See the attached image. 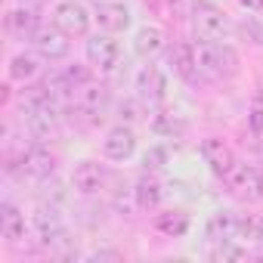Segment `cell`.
Segmentation results:
<instances>
[{
	"mask_svg": "<svg viewBox=\"0 0 263 263\" xmlns=\"http://www.w3.org/2000/svg\"><path fill=\"white\" fill-rule=\"evenodd\" d=\"M192 56H195L198 74L208 81H223V78H232L238 71V53L229 44L198 41V44H192Z\"/></svg>",
	"mask_w": 263,
	"mask_h": 263,
	"instance_id": "6da1fadb",
	"label": "cell"
},
{
	"mask_svg": "<svg viewBox=\"0 0 263 263\" xmlns=\"http://www.w3.org/2000/svg\"><path fill=\"white\" fill-rule=\"evenodd\" d=\"M25 118H28V127L31 134L41 137V140H50L59 134V124H62V115H59V99H53L44 87L34 90L25 102Z\"/></svg>",
	"mask_w": 263,
	"mask_h": 263,
	"instance_id": "7a4b0ae2",
	"label": "cell"
},
{
	"mask_svg": "<svg viewBox=\"0 0 263 263\" xmlns=\"http://www.w3.org/2000/svg\"><path fill=\"white\" fill-rule=\"evenodd\" d=\"M192 28H195V34L201 41H217V44L232 34L229 16L223 10H217L214 4H201V0L192 7Z\"/></svg>",
	"mask_w": 263,
	"mask_h": 263,
	"instance_id": "3957f363",
	"label": "cell"
},
{
	"mask_svg": "<svg viewBox=\"0 0 263 263\" xmlns=\"http://www.w3.org/2000/svg\"><path fill=\"white\" fill-rule=\"evenodd\" d=\"M31 44H34V53H37L41 59H47V62H59V59H65L68 50H71L68 34H65L56 22H53V25H37Z\"/></svg>",
	"mask_w": 263,
	"mask_h": 263,
	"instance_id": "277c9868",
	"label": "cell"
},
{
	"mask_svg": "<svg viewBox=\"0 0 263 263\" xmlns=\"http://www.w3.org/2000/svg\"><path fill=\"white\" fill-rule=\"evenodd\" d=\"M226 180V186H229V192L235 195V198H245V201H254V198H260L263 195V171H257V167H248V164H232V171L223 177Z\"/></svg>",
	"mask_w": 263,
	"mask_h": 263,
	"instance_id": "5b68a950",
	"label": "cell"
},
{
	"mask_svg": "<svg viewBox=\"0 0 263 263\" xmlns=\"http://www.w3.org/2000/svg\"><path fill=\"white\" fill-rule=\"evenodd\" d=\"M108 102H111V93H108V87L99 84V81H84V84L74 90V108H78L81 115L93 118V121H99V118L105 115Z\"/></svg>",
	"mask_w": 263,
	"mask_h": 263,
	"instance_id": "8992f818",
	"label": "cell"
},
{
	"mask_svg": "<svg viewBox=\"0 0 263 263\" xmlns=\"http://www.w3.org/2000/svg\"><path fill=\"white\" fill-rule=\"evenodd\" d=\"M34 232H37V238H41L44 245H50V248H59V245L68 241L65 220H62V214H59L53 204H41V208L34 211Z\"/></svg>",
	"mask_w": 263,
	"mask_h": 263,
	"instance_id": "52a82bcc",
	"label": "cell"
},
{
	"mask_svg": "<svg viewBox=\"0 0 263 263\" xmlns=\"http://www.w3.org/2000/svg\"><path fill=\"white\" fill-rule=\"evenodd\" d=\"M87 59L96 71L102 74H111L118 65H121V47L118 41H111L108 34H93L87 41Z\"/></svg>",
	"mask_w": 263,
	"mask_h": 263,
	"instance_id": "ba28073f",
	"label": "cell"
},
{
	"mask_svg": "<svg viewBox=\"0 0 263 263\" xmlns=\"http://www.w3.org/2000/svg\"><path fill=\"white\" fill-rule=\"evenodd\" d=\"M105 183H108V167L99 164V161H93V158L78 161L74 171H71V186L81 195H96Z\"/></svg>",
	"mask_w": 263,
	"mask_h": 263,
	"instance_id": "9c48e42d",
	"label": "cell"
},
{
	"mask_svg": "<svg viewBox=\"0 0 263 263\" xmlns=\"http://www.w3.org/2000/svg\"><path fill=\"white\" fill-rule=\"evenodd\" d=\"M53 22H56L68 37H81V34H87V28H90L87 10H84L81 4H74V0H62V4H56Z\"/></svg>",
	"mask_w": 263,
	"mask_h": 263,
	"instance_id": "30bf717a",
	"label": "cell"
},
{
	"mask_svg": "<svg viewBox=\"0 0 263 263\" xmlns=\"http://www.w3.org/2000/svg\"><path fill=\"white\" fill-rule=\"evenodd\" d=\"M201 158L211 164V171H214L217 177H226V174L232 171V164H235V152H232L229 143L220 140V137H208V140L201 143Z\"/></svg>",
	"mask_w": 263,
	"mask_h": 263,
	"instance_id": "8fae6325",
	"label": "cell"
},
{
	"mask_svg": "<svg viewBox=\"0 0 263 263\" xmlns=\"http://www.w3.org/2000/svg\"><path fill=\"white\" fill-rule=\"evenodd\" d=\"M102 149H105V158H111V161H127L130 155H134V149H137V137H134V130L124 127V124L111 127L108 134H105Z\"/></svg>",
	"mask_w": 263,
	"mask_h": 263,
	"instance_id": "7c38bea8",
	"label": "cell"
},
{
	"mask_svg": "<svg viewBox=\"0 0 263 263\" xmlns=\"http://www.w3.org/2000/svg\"><path fill=\"white\" fill-rule=\"evenodd\" d=\"M137 90H140V99H143V102L158 105V102L164 99V90H167V81H164L161 68L146 65V68L137 74Z\"/></svg>",
	"mask_w": 263,
	"mask_h": 263,
	"instance_id": "4fadbf2b",
	"label": "cell"
},
{
	"mask_svg": "<svg viewBox=\"0 0 263 263\" xmlns=\"http://www.w3.org/2000/svg\"><path fill=\"white\" fill-rule=\"evenodd\" d=\"M96 22L102 31L108 34H118L130 25V10L124 4H118V0H102V4L96 7Z\"/></svg>",
	"mask_w": 263,
	"mask_h": 263,
	"instance_id": "5bb4252c",
	"label": "cell"
},
{
	"mask_svg": "<svg viewBox=\"0 0 263 263\" xmlns=\"http://www.w3.org/2000/svg\"><path fill=\"white\" fill-rule=\"evenodd\" d=\"M22 171H25L28 177H34V180H47V177H53V171H56V158H53L44 146H31V149L22 155Z\"/></svg>",
	"mask_w": 263,
	"mask_h": 263,
	"instance_id": "9a60e30c",
	"label": "cell"
},
{
	"mask_svg": "<svg viewBox=\"0 0 263 263\" xmlns=\"http://www.w3.org/2000/svg\"><path fill=\"white\" fill-rule=\"evenodd\" d=\"M134 50H137V56H140V59H155V56L164 50V31H161V28H155V25L140 28V31H137V37H134Z\"/></svg>",
	"mask_w": 263,
	"mask_h": 263,
	"instance_id": "2e32d148",
	"label": "cell"
},
{
	"mask_svg": "<svg viewBox=\"0 0 263 263\" xmlns=\"http://www.w3.org/2000/svg\"><path fill=\"white\" fill-rule=\"evenodd\" d=\"M238 223L241 217H235L232 211H217L208 223V235L217 241H235L238 238Z\"/></svg>",
	"mask_w": 263,
	"mask_h": 263,
	"instance_id": "e0dca14e",
	"label": "cell"
},
{
	"mask_svg": "<svg viewBox=\"0 0 263 263\" xmlns=\"http://www.w3.org/2000/svg\"><path fill=\"white\" fill-rule=\"evenodd\" d=\"M0 235L7 241H13V245L19 238H25V217L19 214V208H13V204L0 208Z\"/></svg>",
	"mask_w": 263,
	"mask_h": 263,
	"instance_id": "ac0fdd59",
	"label": "cell"
},
{
	"mask_svg": "<svg viewBox=\"0 0 263 263\" xmlns=\"http://www.w3.org/2000/svg\"><path fill=\"white\" fill-rule=\"evenodd\" d=\"M7 31L13 34V37H19V41H31L34 37V31H37V16H34V10H13L10 16H7Z\"/></svg>",
	"mask_w": 263,
	"mask_h": 263,
	"instance_id": "d6986e66",
	"label": "cell"
},
{
	"mask_svg": "<svg viewBox=\"0 0 263 263\" xmlns=\"http://www.w3.org/2000/svg\"><path fill=\"white\" fill-rule=\"evenodd\" d=\"M171 59H174V68H177V74H180V78H186L189 84L201 81V74H198V68H195L192 47H189V44H177V47H174V53H171Z\"/></svg>",
	"mask_w": 263,
	"mask_h": 263,
	"instance_id": "ffe728a7",
	"label": "cell"
},
{
	"mask_svg": "<svg viewBox=\"0 0 263 263\" xmlns=\"http://www.w3.org/2000/svg\"><path fill=\"white\" fill-rule=\"evenodd\" d=\"M134 198H137V208L143 211H155L158 201H161V186L155 177H140L137 189H134Z\"/></svg>",
	"mask_w": 263,
	"mask_h": 263,
	"instance_id": "44dd1931",
	"label": "cell"
},
{
	"mask_svg": "<svg viewBox=\"0 0 263 263\" xmlns=\"http://www.w3.org/2000/svg\"><path fill=\"white\" fill-rule=\"evenodd\" d=\"M155 229L164 232V235H171V238H180V235H186V229H189V217H186L183 211L158 214V217H155Z\"/></svg>",
	"mask_w": 263,
	"mask_h": 263,
	"instance_id": "7402d4cb",
	"label": "cell"
},
{
	"mask_svg": "<svg viewBox=\"0 0 263 263\" xmlns=\"http://www.w3.org/2000/svg\"><path fill=\"white\" fill-rule=\"evenodd\" d=\"M37 71H41V65H37V59H34L31 53H19V56H13V59H10V78H13V81H19V84L34 81V78H37Z\"/></svg>",
	"mask_w": 263,
	"mask_h": 263,
	"instance_id": "603a6c76",
	"label": "cell"
},
{
	"mask_svg": "<svg viewBox=\"0 0 263 263\" xmlns=\"http://www.w3.org/2000/svg\"><path fill=\"white\" fill-rule=\"evenodd\" d=\"M238 238L241 241H263V217H241Z\"/></svg>",
	"mask_w": 263,
	"mask_h": 263,
	"instance_id": "cb8c5ba5",
	"label": "cell"
},
{
	"mask_svg": "<svg viewBox=\"0 0 263 263\" xmlns=\"http://www.w3.org/2000/svg\"><path fill=\"white\" fill-rule=\"evenodd\" d=\"M251 44H263V25L257 22V19H248V22H241V28H238Z\"/></svg>",
	"mask_w": 263,
	"mask_h": 263,
	"instance_id": "d4e9b609",
	"label": "cell"
},
{
	"mask_svg": "<svg viewBox=\"0 0 263 263\" xmlns=\"http://www.w3.org/2000/svg\"><path fill=\"white\" fill-rule=\"evenodd\" d=\"M161 161H164V149H152V152H146V158H143L146 171H149V167H161Z\"/></svg>",
	"mask_w": 263,
	"mask_h": 263,
	"instance_id": "484cf974",
	"label": "cell"
},
{
	"mask_svg": "<svg viewBox=\"0 0 263 263\" xmlns=\"http://www.w3.org/2000/svg\"><path fill=\"white\" fill-rule=\"evenodd\" d=\"M121 118H127V121H137V118H140V108H137V102H121Z\"/></svg>",
	"mask_w": 263,
	"mask_h": 263,
	"instance_id": "4316f807",
	"label": "cell"
},
{
	"mask_svg": "<svg viewBox=\"0 0 263 263\" xmlns=\"http://www.w3.org/2000/svg\"><path fill=\"white\" fill-rule=\"evenodd\" d=\"M241 4H245V7H251V10H257V13L263 10V0H241Z\"/></svg>",
	"mask_w": 263,
	"mask_h": 263,
	"instance_id": "83f0119b",
	"label": "cell"
}]
</instances>
